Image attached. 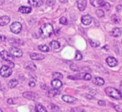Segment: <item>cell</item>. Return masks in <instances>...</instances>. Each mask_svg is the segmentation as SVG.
Here are the masks:
<instances>
[{
    "mask_svg": "<svg viewBox=\"0 0 122 112\" xmlns=\"http://www.w3.org/2000/svg\"><path fill=\"white\" fill-rule=\"evenodd\" d=\"M53 27L50 23L44 24L40 28L41 36L43 38L50 37L53 33Z\"/></svg>",
    "mask_w": 122,
    "mask_h": 112,
    "instance_id": "6da1fadb",
    "label": "cell"
},
{
    "mask_svg": "<svg viewBox=\"0 0 122 112\" xmlns=\"http://www.w3.org/2000/svg\"><path fill=\"white\" fill-rule=\"evenodd\" d=\"M106 94L112 98L116 100H122V94L120 91L117 90L115 88L112 87H108L105 90Z\"/></svg>",
    "mask_w": 122,
    "mask_h": 112,
    "instance_id": "7a4b0ae2",
    "label": "cell"
},
{
    "mask_svg": "<svg viewBox=\"0 0 122 112\" xmlns=\"http://www.w3.org/2000/svg\"><path fill=\"white\" fill-rule=\"evenodd\" d=\"M11 68L7 65H3L0 69V75L4 78L9 77L12 74Z\"/></svg>",
    "mask_w": 122,
    "mask_h": 112,
    "instance_id": "3957f363",
    "label": "cell"
},
{
    "mask_svg": "<svg viewBox=\"0 0 122 112\" xmlns=\"http://www.w3.org/2000/svg\"><path fill=\"white\" fill-rule=\"evenodd\" d=\"M10 30L13 33L19 34L21 30L22 26L19 22H14L10 25Z\"/></svg>",
    "mask_w": 122,
    "mask_h": 112,
    "instance_id": "277c9868",
    "label": "cell"
},
{
    "mask_svg": "<svg viewBox=\"0 0 122 112\" xmlns=\"http://www.w3.org/2000/svg\"><path fill=\"white\" fill-rule=\"evenodd\" d=\"M10 53L13 56L16 58H20L23 55V52L21 49L16 47H12L10 49Z\"/></svg>",
    "mask_w": 122,
    "mask_h": 112,
    "instance_id": "5b68a950",
    "label": "cell"
},
{
    "mask_svg": "<svg viewBox=\"0 0 122 112\" xmlns=\"http://www.w3.org/2000/svg\"><path fill=\"white\" fill-rule=\"evenodd\" d=\"M0 56L3 60L5 61H12L13 60V56L10 53H8L6 51H2L0 52Z\"/></svg>",
    "mask_w": 122,
    "mask_h": 112,
    "instance_id": "8992f818",
    "label": "cell"
},
{
    "mask_svg": "<svg viewBox=\"0 0 122 112\" xmlns=\"http://www.w3.org/2000/svg\"><path fill=\"white\" fill-rule=\"evenodd\" d=\"M106 62L107 64L110 67H114L116 66L118 64V62L115 58L113 56H109L106 59Z\"/></svg>",
    "mask_w": 122,
    "mask_h": 112,
    "instance_id": "52a82bcc",
    "label": "cell"
},
{
    "mask_svg": "<svg viewBox=\"0 0 122 112\" xmlns=\"http://www.w3.org/2000/svg\"><path fill=\"white\" fill-rule=\"evenodd\" d=\"M77 7L81 11H83L86 8L87 1L86 0H77Z\"/></svg>",
    "mask_w": 122,
    "mask_h": 112,
    "instance_id": "ba28073f",
    "label": "cell"
},
{
    "mask_svg": "<svg viewBox=\"0 0 122 112\" xmlns=\"http://www.w3.org/2000/svg\"><path fill=\"white\" fill-rule=\"evenodd\" d=\"M38 95L37 94L32 92H25L23 93V96L25 98L28 100H35L36 98L38 96Z\"/></svg>",
    "mask_w": 122,
    "mask_h": 112,
    "instance_id": "9c48e42d",
    "label": "cell"
},
{
    "mask_svg": "<svg viewBox=\"0 0 122 112\" xmlns=\"http://www.w3.org/2000/svg\"><path fill=\"white\" fill-rule=\"evenodd\" d=\"M62 100L66 103H73L77 102V98L69 95H64L62 96Z\"/></svg>",
    "mask_w": 122,
    "mask_h": 112,
    "instance_id": "30bf717a",
    "label": "cell"
},
{
    "mask_svg": "<svg viewBox=\"0 0 122 112\" xmlns=\"http://www.w3.org/2000/svg\"><path fill=\"white\" fill-rule=\"evenodd\" d=\"M92 19L91 16H90L88 14L83 15V16L82 17V19H81V21L84 25L90 24L92 22Z\"/></svg>",
    "mask_w": 122,
    "mask_h": 112,
    "instance_id": "8fae6325",
    "label": "cell"
},
{
    "mask_svg": "<svg viewBox=\"0 0 122 112\" xmlns=\"http://www.w3.org/2000/svg\"><path fill=\"white\" fill-rule=\"evenodd\" d=\"M10 21V18L8 16H1L0 17V27L4 26L8 24Z\"/></svg>",
    "mask_w": 122,
    "mask_h": 112,
    "instance_id": "7c38bea8",
    "label": "cell"
},
{
    "mask_svg": "<svg viewBox=\"0 0 122 112\" xmlns=\"http://www.w3.org/2000/svg\"><path fill=\"white\" fill-rule=\"evenodd\" d=\"M90 2L92 6L95 7H103L105 4V1L104 0H90Z\"/></svg>",
    "mask_w": 122,
    "mask_h": 112,
    "instance_id": "4fadbf2b",
    "label": "cell"
},
{
    "mask_svg": "<svg viewBox=\"0 0 122 112\" xmlns=\"http://www.w3.org/2000/svg\"><path fill=\"white\" fill-rule=\"evenodd\" d=\"M30 57L33 60H42L45 58V55L41 53H33L30 55Z\"/></svg>",
    "mask_w": 122,
    "mask_h": 112,
    "instance_id": "5bb4252c",
    "label": "cell"
},
{
    "mask_svg": "<svg viewBox=\"0 0 122 112\" xmlns=\"http://www.w3.org/2000/svg\"><path fill=\"white\" fill-rule=\"evenodd\" d=\"M29 4L34 7H39L43 4L42 0H28Z\"/></svg>",
    "mask_w": 122,
    "mask_h": 112,
    "instance_id": "9a60e30c",
    "label": "cell"
},
{
    "mask_svg": "<svg viewBox=\"0 0 122 112\" xmlns=\"http://www.w3.org/2000/svg\"><path fill=\"white\" fill-rule=\"evenodd\" d=\"M62 85H63V83L59 79H54L51 81V85L53 87L54 89H60Z\"/></svg>",
    "mask_w": 122,
    "mask_h": 112,
    "instance_id": "2e32d148",
    "label": "cell"
},
{
    "mask_svg": "<svg viewBox=\"0 0 122 112\" xmlns=\"http://www.w3.org/2000/svg\"><path fill=\"white\" fill-rule=\"evenodd\" d=\"M92 83L95 84V85H98V86H101L105 84V81L101 77H95L92 81Z\"/></svg>",
    "mask_w": 122,
    "mask_h": 112,
    "instance_id": "e0dca14e",
    "label": "cell"
},
{
    "mask_svg": "<svg viewBox=\"0 0 122 112\" xmlns=\"http://www.w3.org/2000/svg\"><path fill=\"white\" fill-rule=\"evenodd\" d=\"M112 34L113 36L115 37H119L122 35V30L119 27H116L112 30Z\"/></svg>",
    "mask_w": 122,
    "mask_h": 112,
    "instance_id": "ac0fdd59",
    "label": "cell"
},
{
    "mask_svg": "<svg viewBox=\"0 0 122 112\" xmlns=\"http://www.w3.org/2000/svg\"><path fill=\"white\" fill-rule=\"evenodd\" d=\"M19 11L23 14H29L32 11V8L29 7H25V6H21L19 8Z\"/></svg>",
    "mask_w": 122,
    "mask_h": 112,
    "instance_id": "d6986e66",
    "label": "cell"
},
{
    "mask_svg": "<svg viewBox=\"0 0 122 112\" xmlns=\"http://www.w3.org/2000/svg\"><path fill=\"white\" fill-rule=\"evenodd\" d=\"M60 93V91L59 90L57 89H51V90H49L48 92L47 95L49 97H54V96H56V95H58Z\"/></svg>",
    "mask_w": 122,
    "mask_h": 112,
    "instance_id": "ffe728a7",
    "label": "cell"
},
{
    "mask_svg": "<svg viewBox=\"0 0 122 112\" xmlns=\"http://www.w3.org/2000/svg\"><path fill=\"white\" fill-rule=\"evenodd\" d=\"M25 68L27 70H31V71H35L36 67V65H35L34 63L32 62H28L25 64Z\"/></svg>",
    "mask_w": 122,
    "mask_h": 112,
    "instance_id": "44dd1931",
    "label": "cell"
},
{
    "mask_svg": "<svg viewBox=\"0 0 122 112\" xmlns=\"http://www.w3.org/2000/svg\"><path fill=\"white\" fill-rule=\"evenodd\" d=\"M36 112H48L45 107L41 104H37L35 107Z\"/></svg>",
    "mask_w": 122,
    "mask_h": 112,
    "instance_id": "7402d4cb",
    "label": "cell"
},
{
    "mask_svg": "<svg viewBox=\"0 0 122 112\" xmlns=\"http://www.w3.org/2000/svg\"><path fill=\"white\" fill-rule=\"evenodd\" d=\"M18 84H19V81L17 79H13L9 81V83H8V86L11 89H13V88L15 87Z\"/></svg>",
    "mask_w": 122,
    "mask_h": 112,
    "instance_id": "603a6c76",
    "label": "cell"
},
{
    "mask_svg": "<svg viewBox=\"0 0 122 112\" xmlns=\"http://www.w3.org/2000/svg\"><path fill=\"white\" fill-rule=\"evenodd\" d=\"M50 46L53 49H57L60 47V44L58 42L56 41V40H53L50 43Z\"/></svg>",
    "mask_w": 122,
    "mask_h": 112,
    "instance_id": "cb8c5ba5",
    "label": "cell"
},
{
    "mask_svg": "<svg viewBox=\"0 0 122 112\" xmlns=\"http://www.w3.org/2000/svg\"><path fill=\"white\" fill-rule=\"evenodd\" d=\"M89 43H90L92 47H98L100 45V42L99 41H97V40H94L90 39L89 40Z\"/></svg>",
    "mask_w": 122,
    "mask_h": 112,
    "instance_id": "d4e9b609",
    "label": "cell"
},
{
    "mask_svg": "<svg viewBox=\"0 0 122 112\" xmlns=\"http://www.w3.org/2000/svg\"><path fill=\"white\" fill-rule=\"evenodd\" d=\"M38 49L41 51L44 52H48L50 51V49L46 45H39L38 46Z\"/></svg>",
    "mask_w": 122,
    "mask_h": 112,
    "instance_id": "484cf974",
    "label": "cell"
},
{
    "mask_svg": "<svg viewBox=\"0 0 122 112\" xmlns=\"http://www.w3.org/2000/svg\"><path fill=\"white\" fill-rule=\"evenodd\" d=\"M52 78L54 79H61L63 78V76L60 72H54L52 74Z\"/></svg>",
    "mask_w": 122,
    "mask_h": 112,
    "instance_id": "4316f807",
    "label": "cell"
},
{
    "mask_svg": "<svg viewBox=\"0 0 122 112\" xmlns=\"http://www.w3.org/2000/svg\"><path fill=\"white\" fill-rule=\"evenodd\" d=\"M96 14L98 17H103L104 16V11L101 9H98L96 11Z\"/></svg>",
    "mask_w": 122,
    "mask_h": 112,
    "instance_id": "83f0119b",
    "label": "cell"
},
{
    "mask_svg": "<svg viewBox=\"0 0 122 112\" xmlns=\"http://www.w3.org/2000/svg\"><path fill=\"white\" fill-rule=\"evenodd\" d=\"M76 60L77 61H80V60H82V58H83V56H82V55L79 51H76V57H75Z\"/></svg>",
    "mask_w": 122,
    "mask_h": 112,
    "instance_id": "f1b7e54d",
    "label": "cell"
},
{
    "mask_svg": "<svg viewBox=\"0 0 122 112\" xmlns=\"http://www.w3.org/2000/svg\"><path fill=\"white\" fill-rule=\"evenodd\" d=\"M70 112H86L85 110H83V109H81V108L75 107L71 109Z\"/></svg>",
    "mask_w": 122,
    "mask_h": 112,
    "instance_id": "f546056e",
    "label": "cell"
},
{
    "mask_svg": "<svg viewBox=\"0 0 122 112\" xmlns=\"http://www.w3.org/2000/svg\"><path fill=\"white\" fill-rule=\"evenodd\" d=\"M60 23L61 24H62L66 25L67 23V19L65 17H62L60 18Z\"/></svg>",
    "mask_w": 122,
    "mask_h": 112,
    "instance_id": "4dcf8cb0",
    "label": "cell"
},
{
    "mask_svg": "<svg viewBox=\"0 0 122 112\" xmlns=\"http://www.w3.org/2000/svg\"><path fill=\"white\" fill-rule=\"evenodd\" d=\"M91 79H92L91 75L89 73H85V75L84 80L89 81V80H91Z\"/></svg>",
    "mask_w": 122,
    "mask_h": 112,
    "instance_id": "1f68e13d",
    "label": "cell"
},
{
    "mask_svg": "<svg viewBox=\"0 0 122 112\" xmlns=\"http://www.w3.org/2000/svg\"><path fill=\"white\" fill-rule=\"evenodd\" d=\"M103 7L105 8V9H106L107 11H108L110 10V7H111V5L108 2H105V4H104L103 5Z\"/></svg>",
    "mask_w": 122,
    "mask_h": 112,
    "instance_id": "d6a6232c",
    "label": "cell"
},
{
    "mask_svg": "<svg viewBox=\"0 0 122 112\" xmlns=\"http://www.w3.org/2000/svg\"><path fill=\"white\" fill-rule=\"evenodd\" d=\"M113 17H114V19H112V20H113L114 23H119L120 20H119V19L117 17H116V15H114V16H113Z\"/></svg>",
    "mask_w": 122,
    "mask_h": 112,
    "instance_id": "836d02e7",
    "label": "cell"
},
{
    "mask_svg": "<svg viewBox=\"0 0 122 112\" xmlns=\"http://www.w3.org/2000/svg\"><path fill=\"white\" fill-rule=\"evenodd\" d=\"M98 104L101 106H106V102L104 100H100L98 102Z\"/></svg>",
    "mask_w": 122,
    "mask_h": 112,
    "instance_id": "e575fe53",
    "label": "cell"
},
{
    "mask_svg": "<svg viewBox=\"0 0 122 112\" xmlns=\"http://www.w3.org/2000/svg\"><path fill=\"white\" fill-rule=\"evenodd\" d=\"M29 85L30 87H34L35 86V82L33 81H30L29 82Z\"/></svg>",
    "mask_w": 122,
    "mask_h": 112,
    "instance_id": "d590c367",
    "label": "cell"
},
{
    "mask_svg": "<svg viewBox=\"0 0 122 112\" xmlns=\"http://www.w3.org/2000/svg\"><path fill=\"white\" fill-rule=\"evenodd\" d=\"M6 40V37L3 35H0V42H4Z\"/></svg>",
    "mask_w": 122,
    "mask_h": 112,
    "instance_id": "8d00e7d4",
    "label": "cell"
},
{
    "mask_svg": "<svg viewBox=\"0 0 122 112\" xmlns=\"http://www.w3.org/2000/svg\"><path fill=\"white\" fill-rule=\"evenodd\" d=\"M7 103L10 104H14V102H13V98H9L7 101Z\"/></svg>",
    "mask_w": 122,
    "mask_h": 112,
    "instance_id": "74e56055",
    "label": "cell"
},
{
    "mask_svg": "<svg viewBox=\"0 0 122 112\" xmlns=\"http://www.w3.org/2000/svg\"><path fill=\"white\" fill-rule=\"evenodd\" d=\"M59 31H60V29L56 30V31H55V32H54L55 35H56V36L59 35Z\"/></svg>",
    "mask_w": 122,
    "mask_h": 112,
    "instance_id": "f35d334b",
    "label": "cell"
},
{
    "mask_svg": "<svg viewBox=\"0 0 122 112\" xmlns=\"http://www.w3.org/2000/svg\"><path fill=\"white\" fill-rule=\"evenodd\" d=\"M3 90H4L3 86H2V84L0 83V90H1V91H3Z\"/></svg>",
    "mask_w": 122,
    "mask_h": 112,
    "instance_id": "ab89813d",
    "label": "cell"
},
{
    "mask_svg": "<svg viewBox=\"0 0 122 112\" xmlns=\"http://www.w3.org/2000/svg\"><path fill=\"white\" fill-rule=\"evenodd\" d=\"M86 97H87V98H94V97H93L92 96H91V95H90V96H89V94L87 95V96H86Z\"/></svg>",
    "mask_w": 122,
    "mask_h": 112,
    "instance_id": "60d3db41",
    "label": "cell"
},
{
    "mask_svg": "<svg viewBox=\"0 0 122 112\" xmlns=\"http://www.w3.org/2000/svg\"><path fill=\"white\" fill-rule=\"evenodd\" d=\"M60 1L61 2H63V3H66V2H67L68 0H60Z\"/></svg>",
    "mask_w": 122,
    "mask_h": 112,
    "instance_id": "b9f144b4",
    "label": "cell"
},
{
    "mask_svg": "<svg viewBox=\"0 0 122 112\" xmlns=\"http://www.w3.org/2000/svg\"><path fill=\"white\" fill-rule=\"evenodd\" d=\"M120 90L122 91V81L121 82V84H120Z\"/></svg>",
    "mask_w": 122,
    "mask_h": 112,
    "instance_id": "7bdbcfd3",
    "label": "cell"
},
{
    "mask_svg": "<svg viewBox=\"0 0 122 112\" xmlns=\"http://www.w3.org/2000/svg\"><path fill=\"white\" fill-rule=\"evenodd\" d=\"M0 112H3V111H2V109H1V108H0Z\"/></svg>",
    "mask_w": 122,
    "mask_h": 112,
    "instance_id": "ee69618b",
    "label": "cell"
}]
</instances>
